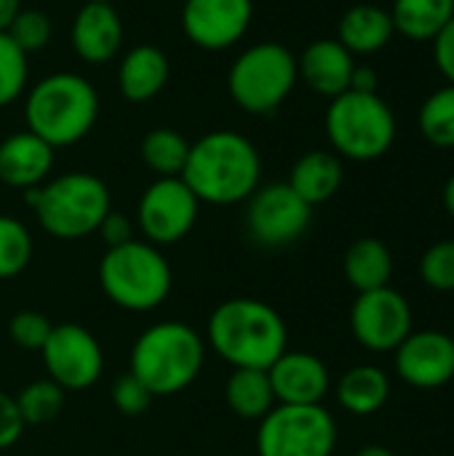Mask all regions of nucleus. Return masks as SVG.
I'll use <instances>...</instances> for the list:
<instances>
[{
    "label": "nucleus",
    "mask_w": 454,
    "mask_h": 456,
    "mask_svg": "<svg viewBox=\"0 0 454 456\" xmlns=\"http://www.w3.org/2000/svg\"><path fill=\"white\" fill-rule=\"evenodd\" d=\"M72 48L86 64H107L123 45V21L112 3L86 0L72 19Z\"/></svg>",
    "instance_id": "nucleus-17"
},
{
    "label": "nucleus",
    "mask_w": 454,
    "mask_h": 456,
    "mask_svg": "<svg viewBox=\"0 0 454 456\" xmlns=\"http://www.w3.org/2000/svg\"><path fill=\"white\" fill-rule=\"evenodd\" d=\"M452 339H454V323H452Z\"/></svg>",
    "instance_id": "nucleus-44"
},
{
    "label": "nucleus",
    "mask_w": 454,
    "mask_h": 456,
    "mask_svg": "<svg viewBox=\"0 0 454 456\" xmlns=\"http://www.w3.org/2000/svg\"><path fill=\"white\" fill-rule=\"evenodd\" d=\"M96 235L102 238L104 248L123 246V243L134 240V222H131L126 214H120V211H110V214L102 219V224H99V230H96Z\"/></svg>",
    "instance_id": "nucleus-37"
},
{
    "label": "nucleus",
    "mask_w": 454,
    "mask_h": 456,
    "mask_svg": "<svg viewBox=\"0 0 454 456\" xmlns=\"http://www.w3.org/2000/svg\"><path fill=\"white\" fill-rule=\"evenodd\" d=\"M377 83H380V75H377L375 67H369V64H356L353 77H351V91L377 94Z\"/></svg>",
    "instance_id": "nucleus-39"
},
{
    "label": "nucleus",
    "mask_w": 454,
    "mask_h": 456,
    "mask_svg": "<svg viewBox=\"0 0 454 456\" xmlns=\"http://www.w3.org/2000/svg\"><path fill=\"white\" fill-rule=\"evenodd\" d=\"M48 379L64 393H80L94 387L104 371V353L99 339L80 323H59L51 329L48 342L40 350Z\"/></svg>",
    "instance_id": "nucleus-12"
},
{
    "label": "nucleus",
    "mask_w": 454,
    "mask_h": 456,
    "mask_svg": "<svg viewBox=\"0 0 454 456\" xmlns=\"http://www.w3.org/2000/svg\"><path fill=\"white\" fill-rule=\"evenodd\" d=\"M345 179V168H343V158L332 150H310L302 158H297V163L292 166L289 174V187L310 206H321L326 200H332Z\"/></svg>",
    "instance_id": "nucleus-21"
},
{
    "label": "nucleus",
    "mask_w": 454,
    "mask_h": 456,
    "mask_svg": "<svg viewBox=\"0 0 454 456\" xmlns=\"http://www.w3.org/2000/svg\"><path fill=\"white\" fill-rule=\"evenodd\" d=\"M190 158V142L174 128H153L142 139V160L144 166L161 176H182Z\"/></svg>",
    "instance_id": "nucleus-27"
},
{
    "label": "nucleus",
    "mask_w": 454,
    "mask_h": 456,
    "mask_svg": "<svg viewBox=\"0 0 454 456\" xmlns=\"http://www.w3.org/2000/svg\"><path fill=\"white\" fill-rule=\"evenodd\" d=\"M54 168V147L32 131H16L0 142V182L13 190L40 187Z\"/></svg>",
    "instance_id": "nucleus-19"
},
{
    "label": "nucleus",
    "mask_w": 454,
    "mask_h": 456,
    "mask_svg": "<svg viewBox=\"0 0 454 456\" xmlns=\"http://www.w3.org/2000/svg\"><path fill=\"white\" fill-rule=\"evenodd\" d=\"M99 115L96 88L78 72L40 77L24 99L27 131L56 147H72L94 128Z\"/></svg>",
    "instance_id": "nucleus-4"
},
{
    "label": "nucleus",
    "mask_w": 454,
    "mask_h": 456,
    "mask_svg": "<svg viewBox=\"0 0 454 456\" xmlns=\"http://www.w3.org/2000/svg\"><path fill=\"white\" fill-rule=\"evenodd\" d=\"M27 77V53L5 32H0V107L13 104L24 94Z\"/></svg>",
    "instance_id": "nucleus-31"
},
{
    "label": "nucleus",
    "mask_w": 454,
    "mask_h": 456,
    "mask_svg": "<svg viewBox=\"0 0 454 456\" xmlns=\"http://www.w3.org/2000/svg\"><path fill=\"white\" fill-rule=\"evenodd\" d=\"M179 3H182V0H179Z\"/></svg>",
    "instance_id": "nucleus-45"
},
{
    "label": "nucleus",
    "mask_w": 454,
    "mask_h": 456,
    "mask_svg": "<svg viewBox=\"0 0 454 456\" xmlns=\"http://www.w3.org/2000/svg\"><path fill=\"white\" fill-rule=\"evenodd\" d=\"M268 377L281 406H321L332 387L326 363L305 350H286L268 369Z\"/></svg>",
    "instance_id": "nucleus-16"
},
{
    "label": "nucleus",
    "mask_w": 454,
    "mask_h": 456,
    "mask_svg": "<svg viewBox=\"0 0 454 456\" xmlns=\"http://www.w3.org/2000/svg\"><path fill=\"white\" fill-rule=\"evenodd\" d=\"M442 198H444V208H447V214L454 219V174L447 179V184H444V192H442Z\"/></svg>",
    "instance_id": "nucleus-41"
},
{
    "label": "nucleus",
    "mask_w": 454,
    "mask_h": 456,
    "mask_svg": "<svg viewBox=\"0 0 454 456\" xmlns=\"http://www.w3.org/2000/svg\"><path fill=\"white\" fill-rule=\"evenodd\" d=\"M433 61H436V69L442 72V77L454 86V16L452 21L433 37Z\"/></svg>",
    "instance_id": "nucleus-38"
},
{
    "label": "nucleus",
    "mask_w": 454,
    "mask_h": 456,
    "mask_svg": "<svg viewBox=\"0 0 454 456\" xmlns=\"http://www.w3.org/2000/svg\"><path fill=\"white\" fill-rule=\"evenodd\" d=\"M353 69H356V56L337 37L313 40L302 51V56H297L300 80L310 91H316L318 96H326V99H334V96L351 91Z\"/></svg>",
    "instance_id": "nucleus-18"
},
{
    "label": "nucleus",
    "mask_w": 454,
    "mask_h": 456,
    "mask_svg": "<svg viewBox=\"0 0 454 456\" xmlns=\"http://www.w3.org/2000/svg\"><path fill=\"white\" fill-rule=\"evenodd\" d=\"M51 329H54V323L43 313H37V310H19L8 321V337H11V342L19 350H27V353H40L43 345L51 337Z\"/></svg>",
    "instance_id": "nucleus-34"
},
{
    "label": "nucleus",
    "mask_w": 454,
    "mask_h": 456,
    "mask_svg": "<svg viewBox=\"0 0 454 456\" xmlns=\"http://www.w3.org/2000/svg\"><path fill=\"white\" fill-rule=\"evenodd\" d=\"M399 377L417 390H436L454 379V339L433 329L412 331L396 350Z\"/></svg>",
    "instance_id": "nucleus-15"
},
{
    "label": "nucleus",
    "mask_w": 454,
    "mask_h": 456,
    "mask_svg": "<svg viewBox=\"0 0 454 456\" xmlns=\"http://www.w3.org/2000/svg\"><path fill=\"white\" fill-rule=\"evenodd\" d=\"M206 339L182 321H161L144 329L128 355V371L153 393L169 398L187 390L203 371Z\"/></svg>",
    "instance_id": "nucleus-3"
},
{
    "label": "nucleus",
    "mask_w": 454,
    "mask_h": 456,
    "mask_svg": "<svg viewBox=\"0 0 454 456\" xmlns=\"http://www.w3.org/2000/svg\"><path fill=\"white\" fill-rule=\"evenodd\" d=\"M182 179L201 203H246L262 182V158L244 134L211 131L190 144Z\"/></svg>",
    "instance_id": "nucleus-2"
},
{
    "label": "nucleus",
    "mask_w": 454,
    "mask_h": 456,
    "mask_svg": "<svg viewBox=\"0 0 454 456\" xmlns=\"http://www.w3.org/2000/svg\"><path fill=\"white\" fill-rule=\"evenodd\" d=\"M332 152L345 160L372 163L383 158L399 134L396 115L380 94L345 91L334 96L324 118Z\"/></svg>",
    "instance_id": "nucleus-7"
},
{
    "label": "nucleus",
    "mask_w": 454,
    "mask_h": 456,
    "mask_svg": "<svg viewBox=\"0 0 454 456\" xmlns=\"http://www.w3.org/2000/svg\"><path fill=\"white\" fill-rule=\"evenodd\" d=\"M225 403L244 422H260L278 406L270 377L262 369H233L225 382Z\"/></svg>",
    "instance_id": "nucleus-25"
},
{
    "label": "nucleus",
    "mask_w": 454,
    "mask_h": 456,
    "mask_svg": "<svg viewBox=\"0 0 454 456\" xmlns=\"http://www.w3.org/2000/svg\"><path fill=\"white\" fill-rule=\"evenodd\" d=\"M201 200L182 176H161L144 187L136 206V227L142 240L163 248L190 235L198 222Z\"/></svg>",
    "instance_id": "nucleus-11"
},
{
    "label": "nucleus",
    "mask_w": 454,
    "mask_h": 456,
    "mask_svg": "<svg viewBox=\"0 0 454 456\" xmlns=\"http://www.w3.org/2000/svg\"><path fill=\"white\" fill-rule=\"evenodd\" d=\"M337 403L353 417L377 414L391 398V379L383 369L372 363H361L348 369L337 382Z\"/></svg>",
    "instance_id": "nucleus-23"
},
{
    "label": "nucleus",
    "mask_w": 454,
    "mask_h": 456,
    "mask_svg": "<svg viewBox=\"0 0 454 456\" xmlns=\"http://www.w3.org/2000/svg\"><path fill=\"white\" fill-rule=\"evenodd\" d=\"M337 446V422L321 406H276L260 419V456H332Z\"/></svg>",
    "instance_id": "nucleus-9"
},
{
    "label": "nucleus",
    "mask_w": 454,
    "mask_h": 456,
    "mask_svg": "<svg viewBox=\"0 0 454 456\" xmlns=\"http://www.w3.org/2000/svg\"><path fill=\"white\" fill-rule=\"evenodd\" d=\"M171 77L169 56L158 45H134L118 67V88L126 102L142 104L155 99Z\"/></svg>",
    "instance_id": "nucleus-20"
},
{
    "label": "nucleus",
    "mask_w": 454,
    "mask_h": 456,
    "mask_svg": "<svg viewBox=\"0 0 454 456\" xmlns=\"http://www.w3.org/2000/svg\"><path fill=\"white\" fill-rule=\"evenodd\" d=\"M452 16L454 0H393L391 5L396 32L412 43H433Z\"/></svg>",
    "instance_id": "nucleus-26"
},
{
    "label": "nucleus",
    "mask_w": 454,
    "mask_h": 456,
    "mask_svg": "<svg viewBox=\"0 0 454 456\" xmlns=\"http://www.w3.org/2000/svg\"><path fill=\"white\" fill-rule=\"evenodd\" d=\"M5 35L29 56L40 48H45L51 43V35H54V27H51V19L45 11L40 8H21L16 13V19L11 21V27L5 29Z\"/></svg>",
    "instance_id": "nucleus-32"
},
{
    "label": "nucleus",
    "mask_w": 454,
    "mask_h": 456,
    "mask_svg": "<svg viewBox=\"0 0 454 456\" xmlns=\"http://www.w3.org/2000/svg\"><path fill=\"white\" fill-rule=\"evenodd\" d=\"M206 347L233 369L268 371L289 350V329L273 305L235 297L217 305L209 315Z\"/></svg>",
    "instance_id": "nucleus-1"
},
{
    "label": "nucleus",
    "mask_w": 454,
    "mask_h": 456,
    "mask_svg": "<svg viewBox=\"0 0 454 456\" xmlns=\"http://www.w3.org/2000/svg\"><path fill=\"white\" fill-rule=\"evenodd\" d=\"M110 398H112V406L123 414V417H142L150 403H153V393L131 374H120L115 382H112V390H110Z\"/></svg>",
    "instance_id": "nucleus-35"
},
{
    "label": "nucleus",
    "mask_w": 454,
    "mask_h": 456,
    "mask_svg": "<svg viewBox=\"0 0 454 456\" xmlns=\"http://www.w3.org/2000/svg\"><path fill=\"white\" fill-rule=\"evenodd\" d=\"M96 278L102 294L126 313H153L169 299L174 286V273L163 251L136 238L104 248Z\"/></svg>",
    "instance_id": "nucleus-6"
},
{
    "label": "nucleus",
    "mask_w": 454,
    "mask_h": 456,
    "mask_svg": "<svg viewBox=\"0 0 454 456\" xmlns=\"http://www.w3.org/2000/svg\"><path fill=\"white\" fill-rule=\"evenodd\" d=\"M356 456H396L391 449H385V446H377V444H372V446H364L361 452Z\"/></svg>",
    "instance_id": "nucleus-42"
},
{
    "label": "nucleus",
    "mask_w": 454,
    "mask_h": 456,
    "mask_svg": "<svg viewBox=\"0 0 454 456\" xmlns=\"http://www.w3.org/2000/svg\"><path fill=\"white\" fill-rule=\"evenodd\" d=\"M412 323L407 297L391 286L359 294L351 307V331L372 353H393L412 334Z\"/></svg>",
    "instance_id": "nucleus-13"
},
{
    "label": "nucleus",
    "mask_w": 454,
    "mask_h": 456,
    "mask_svg": "<svg viewBox=\"0 0 454 456\" xmlns=\"http://www.w3.org/2000/svg\"><path fill=\"white\" fill-rule=\"evenodd\" d=\"M27 425L19 414L16 398L8 395L5 390H0V452L16 446L24 436Z\"/></svg>",
    "instance_id": "nucleus-36"
},
{
    "label": "nucleus",
    "mask_w": 454,
    "mask_h": 456,
    "mask_svg": "<svg viewBox=\"0 0 454 456\" xmlns=\"http://www.w3.org/2000/svg\"><path fill=\"white\" fill-rule=\"evenodd\" d=\"M313 219V208L286 184H260L246 200V235L260 248H286L297 243Z\"/></svg>",
    "instance_id": "nucleus-10"
},
{
    "label": "nucleus",
    "mask_w": 454,
    "mask_h": 456,
    "mask_svg": "<svg viewBox=\"0 0 454 456\" xmlns=\"http://www.w3.org/2000/svg\"><path fill=\"white\" fill-rule=\"evenodd\" d=\"M24 203L37 224L56 240H80L99 230L112 211L107 184L86 171H70L40 187L24 190Z\"/></svg>",
    "instance_id": "nucleus-5"
},
{
    "label": "nucleus",
    "mask_w": 454,
    "mask_h": 456,
    "mask_svg": "<svg viewBox=\"0 0 454 456\" xmlns=\"http://www.w3.org/2000/svg\"><path fill=\"white\" fill-rule=\"evenodd\" d=\"M32 235L27 224L16 216L0 214V281L21 275L32 262Z\"/></svg>",
    "instance_id": "nucleus-30"
},
{
    "label": "nucleus",
    "mask_w": 454,
    "mask_h": 456,
    "mask_svg": "<svg viewBox=\"0 0 454 456\" xmlns=\"http://www.w3.org/2000/svg\"><path fill=\"white\" fill-rule=\"evenodd\" d=\"M417 128L423 139L439 150H454V86L436 88L417 112Z\"/></svg>",
    "instance_id": "nucleus-28"
},
{
    "label": "nucleus",
    "mask_w": 454,
    "mask_h": 456,
    "mask_svg": "<svg viewBox=\"0 0 454 456\" xmlns=\"http://www.w3.org/2000/svg\"><path fill=\"white\" fill-rule=\"evenodd\" d=\"M396 35L393 19L388 8L361 3L348 8L340 16L337 24V40L353 53V56H372L383 51Z\"/></svg>",
    "instance_id": "nucleus-22"
},
{
    "label": "nucleus",
    "mask_w": 454,
    "mask_h": 456,
    "mask_svg": "<svg viewBox=\"0 0 454 456\" xmlns=\"http://www.w3.org/2000/svg\"><path fill=\"white\" fill-rule=\"evenodd\" d=\"M254 0H182L185 37L203 51L233 48L252 24Z\"/></svg>",
    "instance_id": "nucleus-14"
},
{
    "label": "nucleus",
    "mask_w": 454,
    "mask_h": 456,
    "mask_svg": "<svg viewBox=\"0 0 454 456\" xmlns=\"http://www.w3.org/2000/svg\"><path fill=\"white\" fill-rule=\"evenodd\" d=\"M19 11H21V0H0V32L11 27Z\"/></svg>",
    "instance_id": "nucleus-40"
},
{
    "label": "nucleus",
    "mask_w": 454,
    "mask_h": 456,
    "mask_svg": "<svg viewBox=\"0 0 454 456\" xmlns=\"http://www.w3.org/2000/svg\"><path fill=\"white\" fill-rule=\"evenodd\" d=\"M420 278L428 289L452 294L454 291V238L433 243L420 259Z\"/></svg>",
    "instance_id": "nucleus-33"
},
{
    "label": "nucleus",
    "mask_w": 454,
    "mask_h": 456,
    "mask_svg": "<svg viewBox=\"0 0 454 456\" xmlns=\"http://www.w3.org/2000/svg\"><path fill=\"white\" fill-rule=\"evenodd\" d=\"M297 83V56L273 40L249 45L227 72L230 99L249 115H273Z\"/></svg>",
    "instance_id": "nucleus-8"
},
{
    "label": "nucleus",
    "mask_w": 454,
    "mask_h": 456,
    "mask_svg": "<svg viewBox=\"0 0 454 456\" xmlns=\"http://www.w3.org/2000/svg\"><path fill=\"white\" fill-rule=\"evenodd\" d=\"M16 398V406H19V414H21V419H24V425L29 428H37V425H48V422H54L59 414H62V409H64V403H67V393L54 382V379H35V382H29L27 387H21L19 390V395H13Z\"/></svg>",
    "instance_id": "nucleus-29"
},
{
    "label": "nucleus",
    "mask_w": 454,
    "mask_h": 456,
    "mask_svg": "<svg viewBox=\"0 0 454 456\" xmlns=\"http://www.w3.org/2000/svg\"><path fill=\"white\" fill-rule=\"evenodd\" d=\"M343 273L353 291H375L391 283L393 256L380 238H359L343 256Z\"/></svg>",
    "instance_id": "nucleus-24"
},
{
    "label": "nucleus",
    "mask_w": 454,
    "mask_h": 456,
    "mask_svg": "<svg viewBox=\"0 0 454 456\" xmlns=\"http://www.w3.org/2000/svg\"><path fill=\"white\" fill-rule=\"evenodd\" d=\"M96 3H115V0H96Z\"/></svg>",
    "instance_id": "nucleus-43"
}]
</instances>
